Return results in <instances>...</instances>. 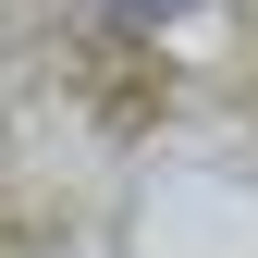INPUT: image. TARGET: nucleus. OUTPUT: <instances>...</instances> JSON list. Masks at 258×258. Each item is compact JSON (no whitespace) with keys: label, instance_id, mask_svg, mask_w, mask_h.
Wrapping results in <instances>:
<instances>
[{"label":"nucleus","instance_id":"nucleus-1","mask_svg":"<svg viewBox=\"0 0 258 258\" xmlns=\"http://www.w3.org/2000/svg\"><path fill=\"white\" fill-rule=\"evenodd\" d=\"M123 13H172V0H123Z\"/></svg>","mask_w":258,"mask_h":258}]
</instances>
